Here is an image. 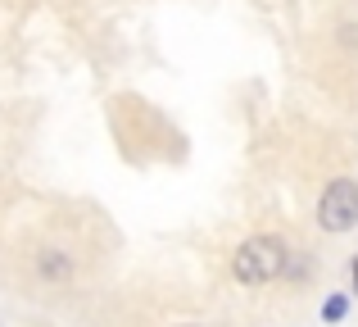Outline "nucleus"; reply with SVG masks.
Wrapping results in <instances>:
<instances>
[{"label":"nucleus","instance_id":"obj_4","mask_svg":"<svg viewBox=\"0 0 358 327\" xmlns=\"http://www.w3.org/2000/svg\"><path fill=\"white\" fill-rule=\"evenodd\" d=\"M322 314H327V319H341V314H345V300H341V295H336V300H327Z\"/></svg>","mask_w":358,"mask_h":327},{"label":"nucleus","instance_id":"obj_1","mask_svg":"<svg viewBox=\"0 0 358 327\" xmlns=\"http://www.w3.org/2000/svg\"><path fill=\"white\" fill-rule=\"evenodd\" d=\"M236 277L245 286H259V282H272V277L286 273V246L277 237H250L245 246L236 250Z\"/></svg>","mask_w":358,"mask_h":327},{"label":"nucleus","instance_id":"obj_5","mask_svg":"<svg viewBox=\"0 0 358 327\" xmlns=\"http://www.w3.org/2000/svg\"><path fill=\"white\" fill-rule=\"evenodd\" d=\"M354 291H358V255H354Z\"/></svg>","mask_w":358,"mask_h":327},{"label":"nucleus","instance_id":"obj_2","mask_svg":"<svg viewBox=\"0 0 358 327\" xmlns=\"http://www.w3.org/2000/svg\"><path fill=\"white\" fill-rule=\"evenodd\" d=\"M317 223L327 232H350L358 223V182L354 177H336L317 200Z\"/></svg>","mask_w":358,"mask_h":327},{"label":"nucleus","instance_id":"obj_3","mask_svg":"<svg viewBox=\"0 0 358 327\" xmlns=\"http://www.w3.org/2000/svg\"><path fill=\"white\" fill-rule=\"evenodd\" d=\"M36 268H41V277H69L73 273V259L64 255V250H45V255L36 259Z\"/></svg>","mask_w":358,"mask_h":327}]
</instances>
